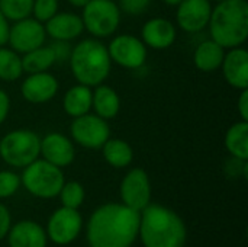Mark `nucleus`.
Here are the masks:
<instances>
[{"instance_id": "nucleus-1", "label": "nucleus", "mask_w": 248, "mask_h": 247, "mask_svg": "<svg viewBox=\"0 0 248 247\" xmlns=\"http://www.w3.org/2000/svg\"><path fill=\"white\" fill-rule=\"evenodd\" d=\"M140 213L124 204H105L89 218L90 247H131L138 237Z\"/></svg>"}, {"instance_id": "nucleus-2", "label": "nucleus", "mask_w": 248, "mask_h": 247, "mask_svg": "<svg viewBox=\"0 0 248 247\" xmlns=\"http://www.w3.org/2000/svg\"><path fill=\"white\" fill-rule=\"evenodd\" d=\"M138 236L144 247H185L187 230L174 211L150 202L140 213Z\"/></svg>"}, {"instance_id": "nucleus-3", "label": "nucleus", "mask_w": 248, "mask_h": 247, "mask_svg": "<svg viewBox=\"0 0 248 247\" xmlns=\"http://www.w3.org/2000/svg\"><path fill=\"white\" fill-rule=\"evenodd\" d=\"M211 39L225 49L241 47L248 38V1L224 0L212 7L208 23Z\"/></svg>"}, {"instance_id": "nucleus-4", "label": "nucleus", "mask_w": 248, "mask_h": 247, "mask_svg": "<svg viewBox=\"0 0 248 247\" xmlns=\"http://www.w3.org/2000/svg\"><path fill=\"white\" fill-rule=\"evenodd\" d=\"M68 63L77 83L89 87L105 83L112 68L108 47L97 38H86L74 45Z\"/></svg>"}, {"instance_id": "nucleus-5", "label": "nucleus", "mask_w": 248, "mask_h": 247, "mask_svg": "<svg viewBox=\"0 0 248 247\" xmlns=\"http://www.w3.org/2000/svg\"><path fill=\"white\" fill-rule=\"evenodd\" d=\"M64 182L65 179L62 169L48 163L44 159H36L23 167V173L20 176V183L25 189L31 195L42 199L58 197Z\"/></svg>"}, {"instance_id": "nucleus-6", "label": "nucleus", "mask_w": 248, "mask_h": 247, "mask_svg": "<svg viewBox=\"0 0 248 247\" xmlns=\"http://www.w3.org/2000/svg\"><path fill=\"white\" fill-rule=\"evenodd\" d=\"M41 154V138L31 130H15L0 140V159L10 167L23 169Z\"/></svg>"}, {"instance_id": "nucleus-7", "label": "nucleus", "mask_w": 248, "mask_h": 247, "mask_svg": "<svg viewBox=\"0 0 248 247\" xmlns=\"http://www.w3.org/2000/svg\"><path fill=\"white\" fill-rule=\"evenodd\" d=\"M84 29L94 38L112 36L121 23V9L113 0H90L81 12Z\"/></svg>"}, {"instance_id": "nucleus-8", "label": "nucleus", "mask_w": 248, "mask_h": 247, "mask_svg": "<svg viewBox=\"0 0 248 247\" xmlns=\"http://www.w3.org/2000/svg\"><path fill=\"white\" fill-rule=\"evenodd\" d=\"M70 135L76 144L89 150H97L110 138V128L106 119L89 112L73 118Z\"/></svg>"}, {"instance_id": "nucleus-9", "label": "nucleus", "mask_w": 248, "mask_h": 247, "mask_svg": "<svg viewBox=\"0 0 248 247\" xmlns=\"http://www.w3.org/2000/svg\"><path fill=\"white\" fill-rule=\"evenodd\" d=\"M108 52L112 63L129 70L142 67L147 60L145 44L141 38L131 33H121L115 36L108 47Z\"/></svg>"}, {"instance_id": "nucleus-10", "label": "nucleus", "mask_w": 248, "mask_h": 247, "mask_svg": "<svg viewBox=\"0 0 248 247\" xmlns=\"http://www.w3.org/2000/svg\"><path fill=\"white\" fill-rule=\"evenodd\" d=\"M46 32L44 23L32 16L13 22L9 28L7 44L17 54H26L45 44Z\"/></svg>"}, {"instance_id": "nucleus-11", "label": "nucleus", "mask_w": 248, "mask_h": 247, "mask_svg": "<svg viewBox=\"0 0 248 247\" xmlns=\"http://www.w3.org/2000/svg\"><path fill=\"white\" fill-rule=\"evenodd\" d=\"M81 227L83 218L80 213L74 208L61 207L49 217L46 226V237H49L55 245L67 246L78 237Z\"/></svg>"}, {"instance_id": "nucleus-12", "label": "nucleus", "mask_w": 248, "mask_h": 247, "mask_svg": "<svg viewBox=\"0 0 248 247\" xmlns=\"http://www.w3.org/2000/svg\"><path fill=\"white\" fill-rule=\"evenodd\" d=\"M122 204L141 213L151 201V183L144 169L129 170L121 182Z\"/></svg>"}, {"instance_id": "nucleus-13", "label": "nucleus", "mask_w": 248, "mask_h": 247, "mask_svg": "<svg viewBox=\"0 0 248 247\" xmlns=\"http://www.w3.org/2000/svg\"><path fill=\"white\" fill-rule=\"evenodd\" d=\"M212 13L209 0H182L177 4L176 20L180 29L187 33H198L208 28Z\"/></svg>"}, {"instance_id": "nucleus-14", "label": "nucleus", "mask_w": 248, "mask_h": 247, "mask_svg": "<svg viewBox=\"0 0 248 247\" xmlns=\"http://www.w3.org/2000/svg\"><path fill=\"white\" fill-rule=\"evenodd\" d=\"M48 163L62 169L76 159V148L71 138L61 132H49L41 138V154Z\"/></svg>"}, {"instance_id": "nucleus-15", "label": "nucleus", "mask_w": 248, "mask_h": 247, "mask_svg": "<svg viewBox=\"0 0 248 247\" xmlns=\"http://www.w3.org/2000/svg\"><path fill=\"white\" fill-rule=\"evenodd\" d=\"M58 87V80L51 73H31L20 84V95L29 103H45L55 98Z\"/></svg>"}, {"instance_id": "nucleus-16", "label": "nucleus", "mask_w": 248, "mask_h": 247, "mask_svg": "<svg viewBox=\"0 0 248 247\" xmlns=\"http://www.w3.org/2000/svg\"><path fill=\"white\" fill-rule=\"evenodd\" d=\"M176 36V25L164 17H153L147 20L141 29V39L145 47L158 51L170 48L174 44Z\"/></svg>"}, {"instance_id": "nucleus-17", "label": "nucleus", "mask_w": 248, "mask_h": 247, "mask_svg": "<svg viewBox=\"0 0 248 247\" xmlns=\"http://www.w3.org/2000/svg\"><path fill=\"white\" fill-rule=\"evenodd\" d=\"M221 68L231 87L237 90L248 89V52L246 48H230V51L225 52Z\"/></svg>"}, {"instance_id": "nucleus-18", "label": "nucleus", "mask_w": 248, "mask_h": 247, "mask_svg": "<svg viewBox=\"0 0 248 247\" xmlns=\"http://www.w3.org/2000/svg\"><path fill=\"white\" fill-rule=\"evenodd\" d=\"M46 36L54 41H68L77 39L84 32V25L81 16L71 12H57L49 20L44 23Z\"/></svg>"}, {"instance_id": "nucleus-19", "label": "nucleus", "mask_w": 248, "mask_h": 247, "mask_svg": "<svg viewBox=\"0 0 248 247\" xmlns=\"http://www.w3.org/2000/svg\"><path fill=\"white\" fill-rule=\"evenodd\" d=\"M9 247H46V233L35 221H19L7 233Z\"/></svg>"}, {"instance_id": "nucleus-20", "label": "nucleus", "mask_w": 248, "mask_h": 247, "mask_svg": "<svg viewBox=\"0 0 248 247\" xmlns=\"http://www.w3.org/2000/svg\"><path fill=\"white\" fill-rule=\"evenodd\" d=\"M92 109L97 116L106 121L113 119L121 111V98L118 92L103 83L96 86L92 98Z\"/></svg>"}, {"instance_id": "nucleus-21", "label": "nucleus", "mask_w": 248, "mask_h": 247, "mask_svg": "<svg viewBox=\"0 0 248 247\" xmlns=\"http://www.w3.org/2000/svg\"><path fill=\"white\" fill-rule=\"evenodd\" d=\"M224 57L225 48L214 39H206L196 47L193 52V63L198 70L203 73H212L221 68Z\"/></svg>"}, {"instance_id": "nucleus-22", "label": "nucleus", "mask_w": 248, "mask_h": 247, "mask_svg": "<svg viewBox=\"0 0 248 247\" xmlns=\"http://www.w3.org/2000/svg\"><path fill=\"white\" fill-rule=\"evenodd\" d=\"M92 98H93L92 87L80 83L71 86L64 93L62 98L64 112L71 118H77L84 114H89L92 111Z\"/></svg>"}, {"instance_id": "nucleus-23", "label": "nucleus", "mask_w": 248, "mask_h": 247, "mask_svg": "<svg viewBox=\"0 0 248 247\" xmlns=\"http://www.w3.org/2000/svg\"><path fill=\"white\" fill-rule=\"evenodd\" d=\"M102 154L105 162L115 169H125L134 160L132 147L121 138H109L102 146Z\"/></svg>"}, {"instance_id": "nucleus-24", "label": "nucleus", "mask_w": 248, "mask_h": 247, "mask_svg": "<svg viewBox=\"0 0 248 247\" xmlns=\"http://www.w3.org/2000/svg\"><path fill=\"white\" fill-rule=\"evenodd\" d=\"M225 147L228 153L240 160H248V121L232 124L225 134Z\"/></svg>"}, {"instance_id": "nucleus-25", "label": "nucleus", "mask_w": 248, "mask_h": 247, "mask_svg": "<svg viewBox=\"0 0 248 247\" xmlns=\"http://www.w3.org/2000/svg\"><path fill=\"white\" fill-rule=\"evenodd\" d=\"M55 64V55L51 45H41L22 57L23 73H41L48 71Z\"/></svg>"}, {"instance_id": "nucleus-26", "label": "nucleus", "mask_w": 248, "mask_h": 247, "mask_svg": "<svg viewBox=\"0 0 248 247\" xmlns=\"http://www.w3.org/2000/svg\"><path fill=\"white\" fill-rule=\"evenodd\" d=\"M22 74V57L6 45L0 47V80L16 82Z\"/></svg>"}, {"instance_id": "nucleus-27", "label": "nucleus", "mask_w": 248, "mask_h": 247, "mask_svg": "<svg viewBox=\"0 0 248 247\" xmlns=\"http://www.w3.org/2000/svg\"><path fill=\"white\" fill-rule=\"evenodd\" d=\"M33 0H0V10L7 20L16 22L32 15Z\"/></svg>"}, {"instance_id": "nucleus-28", "label": "nucleus", "mask_w": 248, "mask_h": 247, "mask_svg": "<svg viewBox=\"0 0 248 247\" xmlns=\"http://www.w3.org/2000/svg\"><path fill=\"white\" fill-rule=\"evenodd\" d=\"M58 197L61 199L62 207L78 210L80 205L84 201L86 192H84V188H83L81 183H78L76 181H71V182H64Z\"/></svg>"}, {"instance_id": "nucleus-29", "label": "nucleus", "mask_w": 248, "mask_h": 247, "mask_svg": "<svg viewBox=\"0 0 248 247\" xmlns=\"http://www.w3.org/2000/svg\"><path fill=\"white\" fill-rule=\"evenodd\" d=\"M58 12V0H33L32 17L45 23Z\"/></svg>"}, {"instance_id": "nucleus-30", "label": "nucleus", "mask_w": 248, "mask_h": 247, "mask_svg": "<svg viewBox=\"0 0 248 247\" xmlns=\"http://www.w3.org/2000/svg\"><path fill=\"white\" fill-rule=\"evenodd\" d=\"M20 185L19 175L12 170H0V199L15 195Z\"/></svg>"}, {"instance_id": "nucleus-31", "label": "nucleus", "mask_w": 248, "mask_h": 247, "mask_svg": "<svg viewBox=\"0 0 248 247\" xmlns=\"http://www.w3.org/2000/svg\"><path fill=\"white\" fill-rule=\"evenodd\" d=\"M151 0H118L119 9L132 16H140L141 13H144L148 9Z\"/></svg>"}, {"instance_id": "nucleus-32", "label": "nucleus", "mask_w": 248, "mask_h": 247, "mask_svg": "<svg viewBox=\"0 0 248 247\" xmlns=\"http://www.w3.org/2000/svg\"><path fill=\"white\" fill-rule=\"evenodd\" d=\"M54 55H55V63H61V61H68L70 55H71V44L68 41H54L51 45Z\"/></svg>"}, {"instance_id": "nucleus-33", "label": "nucleus", "mask_w": 248, "mask_h": 247, "mask_svg": "<svg viewBox=\"0 0 248 247\" xmlns=\"http://www.w3.org/2000/svg\"><path fill=\"white\" fill-rule=\"evenodd\" d=\"M10 226H12L10 213L3 204H0V240H3L7 236Z\"/></svg>"}, {"instance_id": "nucleus-34", "label": "nucleus", "mask_w": 248, "mask_h": 247, "mask_svg": "<svg viewBox=\"0 0 248 247\" xmlns=\"http://www.w3.org/2000/svg\"><path fill=\"white\" fill-rule=\"evenodd\" d=\"M240 96L237 100V109L240 114V118L243 121H248V89L240 90Z\"/></svg>"}, {"instance_id": "nucleus-35", "label": "nucleus", "mask_w": 248, "mask_h": 247, "mask_svg": "<svg viewBox=\"0 0 248 247\" xmlns=\"http://www.w3.org/2000/svg\"><path fill=\"white\" fill-rule=\"evenodd\" d=\"M10 111V98L6 90L0 89V125L6 121Z\"/></svg>"}, {"instance_id": "nucleus-36", "label": "nucleus", "mask_w": 248, "mask_h": 247, "mask_svg": "<svg viewBox=\"0 0 248 247\" xmlns=\"http://www.w3.org/2000/svg\"><path fill=\"white\" fill-rule=\"evenodd\" d=\"M9 20L4 17V15L0 10V47L7 44V36H9Z\"/></svg>"}, {"instance_id": "nucleus-37", "label": "nucleus", "mask_w": 248, "mask_h": 247, "mask_svg": "<svg viewBox=\"0 0 248 247\" xmlns=\"http://www.w3.org/2000/svg\"><path fill=\"white\" fill-rule=\"evenodd\" d=\"M71 6H74V7H78V9H83L90 0H67Z\"/></svg>"}, {"instance_id": "nucleus-38", "label": "nucleus", "mask_w": 248, "mask_h": 247, "mask_svg": "<svg viewBox=\"0 0 248 247\" xmlns=\"http://www.w3.org/2000/svg\"><path fill=\"white\" fill-rule=\"evenodd\" d=\"M166 4H169V6H177L182 0H163Z\"/></svg>"}, {"instance_id": "nucleus-39", "label": "nucleus", "mask_w": 248, "mask_h": 247, "mask_svg": "<svg viewBox=\"0 0 248 247\" xmlns=\"http://www.w3.org/2000/svg\"><path fill=\"white\" fill-rule=\"evenodd\" d=\"M211 3H219V1H224V0H209Z\"/></svg>"}]
</instances>
